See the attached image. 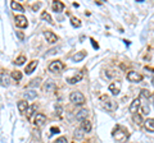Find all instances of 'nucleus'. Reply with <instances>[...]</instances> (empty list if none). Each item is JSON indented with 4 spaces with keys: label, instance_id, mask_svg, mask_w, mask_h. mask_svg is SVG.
Listing matches in <instances>:
<instances>
[{
    "label": "nucleus",
    "instance_id": "obj_1",
    "mask_svg": "<svg viewBox=\"0 0 154 143\" xmlns=\"http://www.w3.org/2000/svg\"><path fill=\"white\" fill-rule=\"evenodd\" d=\"M113 138L118 142H126L127 138H129V134H127V132L125 129L118 128V129H116L113 132Z\"/></svg>",
    "mask_w": 154,
    "mask_h": 143
},
{
    "label": "nucleus",
    "instance_id": "obj_2",
    "mask_svg": "<svg viewBox=\"0 0 154 143\" xmlns=\"http://www.w3.org/2000/svg\"><path fill=\"white\" fill-rule=\"evenodd\" d=\"M69 100L72 101L73 104H76V105H84V104H85L84 95H82L81 92H78V91H73L72 93H71V96H69Z\"/></svg>",
    "mask_w": 154,
    "mask_h": 143
},
{
    "label": "nucleus",
    "instance_id": "obj_3",
    "mask_svg": "<svg viewBox=\"0 0 154 143\" xmlns=\"http://www.w3.org/2000/svg\"><path fill=\"white\" fill-rule=\"evenodd\" d=\"M49 70L52 72V73H60V72L63 70V63L59 60L52 61L49 64Z\"/></svg>",
    "mask_w": 154,
    "mask_h": 143
},
{
    "label": "nucleus",
    "instance_id": "obj_4",
    "mask_svg": "<svg viewBox=\"0 0 154 143\" xmlns=\"http://www.w3.org/2000/svg\"><path fill=\"white\" fill-rule=\"evenodd\" d=\"M127 79L130 80V82H132V83H139L141 79H143V76L141 74H139L138 72H129L127 73Z\"/></svg>",
    "mask_w": 154,
    "mask_h": 143
},
{
    "label": "nucleus",
    "instance_id": "obj_5",
    "mask_svg": "<svg viewBox=\"0 0 154 143\" xmlns=\"http://www.w3.org/2000/svg\"><path fill=\"white\" fill-rule=\"evenodd\" d=\"M141 107V101L140 98H135L134 101L131 102V105H130V112H131L132 115L134 114H138L139 112V109Z\"/></svg>",
    "mask_w": 154,
    "mask_h": 143
},
{
    "label": "nucleus",
    "instance_id": "obj_6",
    "mask_svg": "<svg viewBox=\"0 0 154 143\" xmlns=\"http://www.w3.org/2000/svg\"><path fill=\"white\" fill-rule=\"evenodd\" d=\"M16 26L19 27V28H26L28 26V22H27V18L25 16H17L16 17Z\"/></svg>",
    "mask_w": 154,
    "mask_h": 143
},
{
    "label": "nucleus",
    "instance_id": "obj_7",
    "mask_svg": "<svg viewBox=\"0 0 154 143\" xmlns=\"http://www.w3.org/2000/svg\"><path fill=\"white\" fill-rule=\"evenodd\" d=\"M109 91H111V93L113 95H118L121 91V82L120 80H116V82L111 83L109 84Z\"/></svg>",
    "mask_w": 154,
    "mask_h": 143
},
{
    "label": "nucleus",
    "instance_id": "obj_8",
    "mask_svg": "<svg viewBox=\"0 0 154 143\" xmlns=\"http://www.w3.org/2000/svg\"><path fill=\"white\" fill-rule=\"evenodd\" d=\"M46 121V116L44 114H37L35 116V120H34V124L36 125V127H41V125H44Z\"/></svg>",
    "mask_w": 154,
    "mask_h": 143
},
{
    "label": "nucleus",
    "instance_id": "obj_9",
    "mask_svg": "<svg viewBox=\"0 0 154 143\" xmlns=\"http://www.w3.org/2000/svg\"><path fill=\"white\" fill-rule=\"evenodd\" d=\"M44 36H45V38H46V41L50 44H55L58 41V37H57V35H54L53 32H50V31H46V32H44Z\"/></svg>",
    "mask_w": 154,
    "mask_h": 143
},
{
    "label": "nucleus",
    "instance_id": "obj_10",
    "mask_svg": "<svg viewBox=\"0 0 154 143\" xmlns=\"http://www.w3.org/2000/svg\"><path fill=\"white\" fill-rule=\"evenodd\" d=\"M0 84L4 86V87H8V86L10 84V77L8 76L7 73L0 74Z\"/></svg>",
    "mask_w": 154,
    "mask_h": 143
},
{
    "label": "nucleus",
    "instance_id": "obj_11",
    "mask_svg": "<svg viewBox=\"0 0 154 143\" xmlns=\"http://www.w3.org/2000/svg\"><path fill=\"white\" fill-rule=\"evenodd\" d=\"M87 116H89V111H87V109H82V110H80V111L77 112L76 118H77V120L84 121V120H86V119H87Z\"/></svg>",
    "mask_w": 154,
    "mask_h": 143
},
{
    "label": "nucleus",
    "instance_id": "obj_12",
    "mask_svg": "<svg viewBox=\"0 0 154 143\" xmlns=\"http://www.w3.org/2000/svg\"><path fill=\"white\" fill-rule=\"evenodd\" d=\"M144 127L146 130H149L150 133H153L154 132V119L153 118L146 119V120L144 121Z\"/></svg>",
    "mask_w": 154,
    "mask_h": 143
},
{
    "label": "nucleus",
    "instance_id": "obj_13",
    "mask_svg": "<svg viewBox=\"0 0 154 143\" xmlns=\"http://www.w3.org/2000/svg\"><path fill=\"white\" fill-rule=\"evenodd\" d=\"M37 60H32L31 63H28V65L26 67V74H31L32 72H34L35 69H36V67H37Z\"/></svg>",
    "mask_w": 154,
    "mask_h": 143
},
{
    "label": "nucleus",
    "instance_id": "obj_14",
    "mask_svg": "<svg viewBox=\"0 0 154 143\" xmlns=\"http://www.w3.org/2000/svg\"><path fill=\"white\" fill-rule=\"evenodd\" d=\"M103 106L105 107L107 110H111V111H113V110L117 109V102H114V101H109V100H107V102L103 104Z\"/></svg>",
    "mask_w": 154,
    "mask_h": 143
},
{
    "label": "nucleus",
    "instance_id": "obj_15",
    "mask_svg": "<svg viewBox=\"0 0 154 143\" xmlns=\"http://www.w3.org/2000/svg\"><path fill=\"white\" fill-rule=\"evenodd\" d=\"M63 9H64V4L62 1H54L53 3V10H54L55 13H60Z\"/></svg>",
    "mask_w": 154,
    "mask_h": 143
},
{
    "label": "nucleus",
    "instance_id": "obj_16",
    "mask_svg": "<svg viewBox=\"0 0 154 143\" xmlns=\"http://www.w3.org/2000/svg\"><path fill=\"white\" fill-rule=\"evenodd\" d=\"M81 79H82V74L78 73V74H76V76L71 77V78H67V82L69 83V84H76V83L80 82Z\"/></svg>",
    "mask_w": 154,
    "mask_h": 143
},
{
    "label": "nucleus",
    "instance_id": "obj_17",
    "mask_svg": "<svg viewBox=\"0 0 154 143\" xmlns=\"http://www.w3.org/2000/svg\"><path fill=\"white\" fill-rule=\"evenodd\" d=\"M85 56H86V51H80V52H77L76 55H73L72 60L73 61H81Z\"/></svg>",
    "mask_w": 154,
    "mask_h": 143
},
{
    "label": "nucleus",
    "instance_id": "obj_18",
    "mask_svg": "<svg viewBox=\"0 0 154 143\" xmlns=\"http://www.w3.org/2000/svg\"><path fill=\"white\" fill-rule=\"evenodd\" d=\"M17 106H18V110L21 112H25L28 107V104H27V101H19V102L17 104Z\"/></svg>",
    "mask_w": 154,
    "mask_h": 143
},
{
    "label": "nucleus",
    "instance_id": "obj_19",
    "mask_svg": "<svg viewBox=\"0 0 154 143\" xmlns=\"http://www.w3.org/2000/svg\"><path fill=\"white\" fill-rule=\"evenodd\" d=\"M37 93L35 91H26L25 92V98L26 100H34V98H36Z\"/></svg>",
    "mask_w": 154,
    "mask_h": 143
},
{
    "label": "nucleus",
    "instance_id": "obj_20",
    "mask_svg": "<svg viewBox=\"0 0 154 143\" xmlns=\"http://www.w3.org/2000/svg\"><path fill=\"white\" fill-rule=\"evenodd\" d=\"M81 127H82V130H84V132H86V133H89L91 130V124H90V121H87V120L82 121Z\"/></svg>",
    "mask_w": 154,
    "mask_h": 143
},
{
    "label": "nucleus",
    "instance_id": "obj_21",
    "mask_svg": "<svg viewBox=\"0 0 154 143\" xmlns=\"http://www.w3.org/2000/svg\"><path fill=\"white\" fill-rule=\"evenodd\" d=\"M41 18H43L44 20H46L48 23H50V25H53V18H52V16H50L49 13H46V12H43V13H41Z\"/></svg>",
    "mask_w": 154,
    "mask_h": 143
},
{
    "label": "nucleus",
    "instance_id": "obj_22",
    "mask_svg": "<svg viewBox=\"0 0 154 143\" xmlns=\"http://www.w3.org/2000/svg\"><path fill=\"white\" fill-rule=\"evenodd\" d=\"M10 5H12V8H13L14 10H17V12H23V10H25L22 5H21L19 3H17V1H12Z\"/></svg>",
    "mask_w": 154,
    "mask_h": 143
},
{
    "label": "nucleus",
    "instance_id": "obj_23",
    "mask_svg": "<svg viewBox=\"0 0 154 143\" xmlns=\"http://www.w3.org/2000/svg\"><path fill=\"white\" fill-rule=\"evenodd\" d=\"M36 110V105H32L31 107H27V110H26V116H27V119H30L31 118V115L34 114V111Z\"/></svg>",
    "mask_w": 154,
    "mask_h": 143
},
{
    "label": "nucleus",
    "instance_id": "obj_24",
    "mask_svg": "<svg viewBox=\"0 0 154 143\" xmlns=\"http://www.w3.org/2000/svg\"><path fill=\"white\" fill-rule=\"evenodd\" d=\"M132 119H134L135 124H141V123H143V116H141V114H134V115H132Z\"/></svg>",
    "mask_w": 154,
    "mask_h": 143
},
{
    "label": "nucleus",
    "instance_id": "obj_25",
    "mask_svg": "<svg viewBox=\"0 0 154 143\" xmlns=\"http://www.w3.org/2000/svg\"><path fill=\"white\" fill-rule=\"evenodd\" d=\"M10 77L14 80H21V79H22V73H21V72H18V70H16V72H13V73L10 74Z\"/></svg>",
    "mask_w": 154,
    "mask_h": 143
},
{
    "label": "nucleus",
    "instance_id": "obj_26",
    "mask_svg": "<svg viewBox=\"0 0 154 143\" xmlns=\"http://www.w3.org/2000/svg\"><path fill=\"white\" fill-rule=\"evenodd\" d=\"M71 23H72V26H73V27H76V28L81 27V20L77 19L76 17H72V18H71Z\"/></svg>",
    "mask_w": 154,
    "mask_h": 143
},
{
    "label": "nucleus",
    "instance_id": "obj_27",
    "mask_svg": "<svg viewBox=\"0 0 154 143\" xmlns=\"http://www.w3.org/2000/svg\"><path fill=\"white\" fill-rule=\"evenodd\" d=\"M23 63H26V56L21 55V56H18V58L16 59V61H14V64H17V65H22Z\"/></svg>",
    "mask_w": 154,
    "mask_h": 143
},
{
    "label": "nucleus",
    "instance_id": "obj_28",
    "mask_svg": "<svg viewBox=\"0 0 154 143\" xmlns=\"http://www.w3.org/2000/svg\"><path fill=\"white\" fill-rule=\"evenodd\" d=\"M141 96L145 97V98H152V92L148 91V89H141Z\"/></svg>",
    "mask_w": 154,
    "mask_h": 143
},
{
    "label": "nucleus",
    "instance_id": "obj_29",
    "mask_svg": "<svg viewBox=\"0 0 154 143\" xmlns=\"http://www.w3.org/2000/svg\"><path fill=\"white\" fill-rule=\"evenodd\" d=\"M40 82H41V79H40V78L32 79L31 82H30V87H37V86H40Z\"/></svg>",
    "mask_w": 154,
    "mask_h": 143
},
{
    "label": "nucleus",
    "instance_id": "obj_30",
    "mask_svg": "<svg viewBox=\"0 0 154 143\" xmlns=\"http://www.w3.org/2000/svg\"><path fill=\"white\" fill-rule=\"evenodd\" d=\"M44 88H45V91L53 89V88H54V83H53V82H48V83L45 84V87H44Z\"/></svg>",
    "mask_w": 154,
    "mask_h": 143
},
{
    "label": "nucleus",
    "instance_id": "obj_31",
    "mask_svg": "<svg viewBox=\"0 0 154 143\" xmlns=\"http://www.w3.org/2000/svg\"><path fill=\"white\" fill-rule=\"evenodd\" d=\"M55 143H68V141L66 137H59L57 141H55Z\"/></svg>",
    "mask_w": 154,
    "mask_h": 143
},
{
    "label": "nucleus",
    "instance_id": "obj_32",
    "mask_svg": "<svg viewBox=\"0 0 154 143\" xmlns=\"http://www.w3.org/2000/svg\"><path fill=\"white\" fill-rule=\"evenodd\" d=\"M82 137H84V136H82V134H81V130H76V132H75V138L81 139Z\"/></svg>",
    "mask_w": 154,
    "mask_h": 143
},
{
    "label": "nucleus",
    "instance_id": "obj_33",
    "mask_svg": "<svg viewBox=\"0 0 154 143\" xmlns=\"http://www.w3.org/2000/svg\"><path fill=\"white\" fill-rule=\"evenodd\" d=\"M17 36H18L19 40H23V38H25V35H23L21 31H17Z\"/></svg>",
    "mask_w": 154,
    "mask_h": 143
},
{
    "label": "nucleus",
    "instance_id": "obj_34",
    "mask_svg": "<svg viewBox=\"0 0 154 143\" xmlns=\"http://www.w3.org/2000/svg\"><path fill=\"white\" fill-rule=\"evenodd\" d=\"M143 111H144V114H148V111H150V109L148 106H144L143 107Z\"/></svg>",
    "mask_w": 154,
    "mask_h": 143
},
{
    "label": "nucleus",
    "instance_id": "obj_35",
    "mask_svg": "<svg viewBox=\"0 0 154 143\" xmlns=\"http://www.w3.org/2000/svg\"><path fill=\"white\" fill-rule=\"evenodd\" d=\"M40 8V4H35V5H32V9H34V10H36V9H38Z\"/></svg>",
    "mask_w": 154,
    "mask_h": 143
},
{
    "label": "nucleus",
    "instance_id": "obj_36",
    "mask_svg": "<svg viewBox=\"0 0 154 143\" xmlns=\"http://www.w3.org/2000/svg\"><path fill=\"white\" fill-rule=\"evenodd\" d=\"M52 133H59L58 128H52Z\"/></svg>",
    "mask_w": 154,
    "mask_h": 143
},
{
    "label": "nucleus",
    "instance_id": "obj_37",
    "mask_svg": "<svg viewBox=\"0 0 154 143\" xmlns=\"http://www.w3.org/2000/svg\"><path fill=\"white\" fill-rule=\"evenodd\" d=\"M55 51H58V49H53V50H49V52H48V54H50V55H52V54H55Z\"/></svg>",
    "mask_w": 154,
    "mask_h": 143
},
{
    "label": "nucleus",
    "instance_id": "obj_38",
    "mask_svg": "<svg viewBox=\"0 0 154 143\" xmlns=\"http://www.w3.org/2000/svg\"><path fill=\"white\" fill-rule=\"evenodd\" d=\"M91 42H93V46L95 47V49H98V47H99V46H98V45H96V42H95V41L93 40V38H91Z\"/></svg>",
    "mask_w": 154,
    "mask_h": 143
}]
</instances>
